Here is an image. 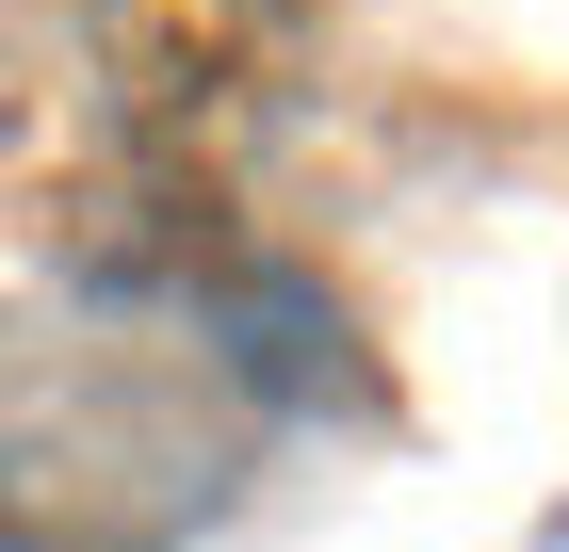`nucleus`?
<instances>
[{"mask_svg":"<svg viewBox=\"0 0 569 552\" xmlns=\"http://www.w3.org/2000/svg\"><path fill=\"white\" fill-rule=\"evenodd\" d=\"M309 49V0H82V66L163 163H228L244 130H277Z\"/></svg>","mask_w":569,"mask_h":552,"instance_id":"1","label":"nucleus"},{"mask_svg":"<svg viewBox=\"0 0 569 552\" xmlns=\"http://www.w3.org/2000/svg\"><path fill=\"white\" fill-rule=\"evenodd\" d=\"M228 341H244V374L277 390V407H326V390H358V358H342V309L309 293V277H228Z\"/></svg>","mask_w":569,"mask_h":552,"instance_id":"2","label":"nucleus"}]
</instances>
